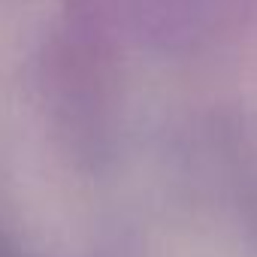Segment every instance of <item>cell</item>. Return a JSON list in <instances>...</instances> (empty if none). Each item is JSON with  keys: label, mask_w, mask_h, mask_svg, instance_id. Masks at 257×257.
Wrapping results in <instances>:
<instances>
[{"label": "cell", "mask_w": 257, "mask_h": 257, "mask_svg": "<svg viewBox=\"0 0 257 257\" xmlns=\"http://www.w3.org/2000/svg\"><path fill=\"white\" fill-rule=\"evenodd\" d=\"M0 257H28L22 251V245L10 236V230L4 227V221H0Z\"/></svg>", "instance_id": "2"}, {"label": "cell", "mask_w": 257, "mask_h": 257, "mask_svg": "<svg viewBox=\"0 0 257 257\" xmlns=\"http://www.w3.org/2000/svg\"><path fill=\"white\" fill-rule=\"evenodd\" d=\"M115 40L67 22L46 40L40 88L52 118L73 143H100L115 109Z\"/></svg>", "instance_id": "1"}]
</instances>
